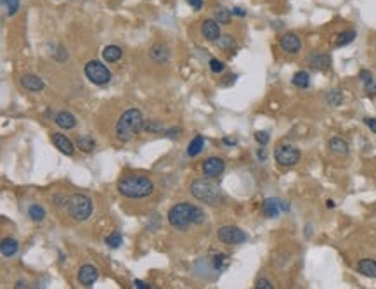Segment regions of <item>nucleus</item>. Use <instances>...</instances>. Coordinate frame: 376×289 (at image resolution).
<instances>
[{
	"instance_id": "f257e3e1",
	"label": "nucleus",
	"mask_w": 376,
	"mask_h": 289,
	"mask_svg": "<svg viewBox=\"0 0 376 289\" xmlns=\"http://www.w3.org/2000/svg\"><path fill=\"white\" fill-rule=\"evenodd\" d=\"M206 218L205 211L198 206H192L189 203H179L170 208L168 211V222L172 227L179 229V231H188L189 225L203 224Z\"/></svg>"
},
{
	"instance_id": "f03ea898",
	"label": "nucleus",
	"mask_w": 376,
	"mask_h": 289,
	"mask_svg": "<svg viewBox=\"0 0 376 289\" xmlns=\"http://www.w3.org/2000/svg\"><path fill=\"white\" fill-rule=\"evenodd\" d=\"M144 126V116L139 109H126L124 115L118 118L117 126H115V133L122 142H128L132 140L137 133L142 130Z\"/></svg>"
},
{
	"instance_id": "7ed1b4c3",
	"label": "nucleus",
	"mask_w": 376,
	"mask_h": 289,
	"mask_svg": "<svg viewBox=\"0 0 376 289\" xmlns=\"http://www.w3.org/2000/svg\"><path fill=\"white\" fill-rule=\"evenodd\" d=\"M118 191L122 196L130 197V199H140L149 194H153L154 185L147 177L142 175H125L118 182Z\"/></svg>"
},
{
	"instance_id": "20e7f679",
	"label": "nucleus",
	"mask_w": 376,
	"mask_h": 289,
	"mask_svg": "<svg viewBox=\"0 0 376 289\" xmlns=\"http://www.w3.org/2000/svg\"><path fill=\"white\" fill-rule=\"evenodd\" d=\"M191 192L196 199L203 201V203L206 204H212V206L220 204L224 199L222 194H220V189L217 187L215 184H212L210 180H206V178H198V180L192 182Z\"/></svg>"
},
{
	"instance_id": "39448f33",
	"label": "nucleus",
	"mask_w": 376,
	"mask_h": 289,
	"mask_svg": "<svg viewBox=\"0 0 376 289\" xmlns=\"http://www.w3.org/2000/svg\"><path fill=\"white\" fill-rule=\"evenodd\" d=\"M68 211L73 220L76 222L87 220L94 211L92 199L89 196H85V194H73L68 199Z\"/></svg>"
},
{
	"instance_id": "423d86ee",
	"label": "nucleus",
	"mask_w": 376,
	"mask_h": 289,
	"mask_svg": "<svg viewBox=\"0 0 376 289\" xmlns=\"http://www.w3.org/2000/svg\"><path fill=\"white\" fill-rule=\"evenodd\" d=\"M85 75L96 85H106L111 80V71L101 61H89L85 64Z\"/></svg>"
},
{
	"instance_id": "0eeeda50",
	"label": "nucleus",
	"mask_w": 376,
	"mask_h": 289,
	"mask_svg": "<svg viewBox=\"0 0 376 289\" xmlns=\"http://www.w3.org/2000/svg\"><path fill=\"white\" fill-rule=\"evenodd\" d=\"M274 158H276L277 165H281V167H295L300 161V151L295 146H290V144H281L274 151Z\"/></svg>"
},
{
	"instance_id": "6e6552de",
	"label": "nucleus",
	"mask_w": 376,
	"mask_h": 289,
	"mask_svg": "<svg viewBox=\"0 0 376 289\" xmlns=\"http://www.w3.org/2000/svg\"><path fill=\"white\" fill-rule=\"evenodd\" d=\"M219 239L224 242V244L234 246V244H243L248 237L240 227H234V225H224V227L219 231Z\"/></svg>"
},
{
	"instance_id": "1a4fd4ad",
	"label": "nucleus",
	"mask_w": 376,
	"mask_h": 289,
	"mask_svg": "<svg viewBox=\"0 0 376 289\" xmlns=\"http://www.w3.org/2000/svg\"><path fill=\"white\" fill-rule=\"evenodd\" d=\"M290 210V204L286 201L276 199V197H267L262 203V211L267 218H276L281 211H288Z\"/></svg>"
},
{
	"instance_id": "9d476101",
	"label": "nucleus",
	"mask_w": 376,
	"mask_h": 289,
	"mask_svg": "<svg viewBox=\"0 0 376 289\" xmlns=\"http://www.w3.org/2000/svg\"><path fill=\"white\" fill-rule=\"evenodd\" d=\"M279 45L286 54H298L302 49V40L295 33H284L279 38Z\"/></svg>"
},
{
	"instance_id": "9b49d317",
	"label": "nucleus",
	"mask_w": 376,
	"mask_h": 289,
	"mask_svg": "<svg viewBox=\"0 0 376 289\" xmlns=\"http://www.w3.org/2000/svg\"><path fill=\"white\" fill-rule=\"evenodd\" d=\"M226 170V163L220 158H208V160L203 163V173L206 175L208 178H215L219 175L224 173Z\"/></svg>"
},
{
	"instance_id": "f8f14e48",
	"label": "nucleus",
	"mask_w": 376,
	"mask_h": 289,
	"mask_svg": "<svg viewBox=\"0 0 376 289\" xmlns=\"http://www.w3.org/2000/svg\"><path fill=\"white\" fill-rule=\"evenodd\" d=\"M99 277V270L96 269L94 265H83L80 267L78 270V283L85 288H90Z\"/></svg>"
},
{
	"instance_id": "ddd939ff",
	"label": "nucleus",
	"mask_w": 376,
	"mask_h": 289,
	"mask_svg": "<svg viewBox=\"0 0 376 289\" xmlns=\"http://www.w3.org/2000/svg\"><path fill=\"white\" fill-rule=\"evenodd\" d=\"M201 33L208 42H215L220 38V28L215 19H206L201 24Z\"/></svg>"
},
{
	"instance_id": "4468645a",
	"label": "nucleus",
	"mask_w": 376,
	"mask_h": 289,
	"mask_svg": "<svg viewBox=\"0 0 376 289\" xmlns=\"http://www.w3.org/2000/svg\"><path fill=\"white\" fill-rule=\"evenodd\" d=\"M52 142H54V146L58 147L61 153H64L66 156H71V154L75 153L73 142L64 135V133H54V135H52Z\"/></svg>"
},
{
	"instance_id": "2eb2a0df",
	"label": "nucleus",
	"mask_w": 376,
	"mask_h": 289,
	"mask_svg": "<svg viewBox=\"0 0 376 289\" xmlns=\"http://www.w3.org/2000/svg\"><path fill=\"white\" fill-rule=\"evenodd\" d=\"M21 85H23V89L30 90V92H38V90L44 89L45 83L37 75H24L21 76Z\"/></svg>"
},
{
	"instance_id": "dca6fc26",
	"label": "nucleus",
	"mask_w": 376,
	"mask_h": 289,
	"mask_svg": "<svg viewBox=\"0 0 376 289\" xmlns=\"http://www.w3.org/2000/svg\"><path fill=\"white\" fill-rule=\"evenodd\" d=\"M309 62L314 69H328L329 64H331V58L328 54H322V52H314V54L309 58Z\"/></svg>"
},
{
	"instance_id": "f3484780",
	"label": "nucleus",
	"mask_w": 376,
	"mask_h": 289,
	"mask_svg": "<svg viewBox=\"0 0 376 289\" xmlns=\"http://www.w3.org/2000/svg\"><path fill=\"white\" fill-rule=\"evenodd\" d=\"M56 125L61 126V128H64V130H69V128H75L76 126V119L71 113L61 111L56 115Z\"/></svg>"
},
{
	"instance_id": "a211bd4d",
	"label": "nucleus",
	"mask_w": 376,
	"mask_h": 289,
	"mask_svg": "<svg viewBox=\"0 0 376 289\" xmlns=\"http://www.w3.org/2000/svg\"><path fill=\"white\" fill-rule=\"evenodd\" d=\"M357 270H359L363 276L371 277V279H376V262L370 258H364L357 263Z\"/></svg>"
},
{
	"instance_id": "6ab92c4d",
	"label": "nucleus",
	"mask_w": 376,
	"mask_h": 289,
	"mask_svg": "<svg viewBox=\"0 0 376 289\" xmlns=\"http://www.w3.org/2000/svg\"><path fill=\"white\" fill-rule=\"evenodd\" d=\"M329 149H331V153L338 154V156H345V154H349V144L345 142L343 139H340V137H333V139H329Z\"/></svg>"
},
{
	"instance_id": "aec40b11",
	"label": "nucleus",
	"mask_w": 376,
	"mask_h": 289,
	"mask_svg": "<svg viewBox=\"0 0 376 289\" xmlns=\"http://www.w3.org/2000/svg\"><path fill=\"white\" fill-rule=\"evenodd\" d=\"M122 56H124V51H122L118 45H108V47H104V51H103V59L106 62L120 61Z\"/></svg>"
},
{
	"instance_id": "412c9836",
	"label": "nucleus",
	"mask_w": 376,
	"mask_h": 289,
	"mask_svg": "<svg viewBox=\"0 0 376 289\" xmlns=\"http://www.w3.org/2000/svg\"><path fill=\"white\" fill-rule=\"evenodd\" d=\"M17 248H19V244L12 237H5L2 241V244H0V251H2V256H5V258H10L12 255H16Z\"/></svg>"
},
{
	"instance_id": "4be33fe9",
	"label": "nucleus",
	"mask_w": 376,
	"mask_h": 289,
	"mask_svg": "<svg viewBox=\"0 0 376 289\" xmlns=\"http://www.w3.org/2000/svg\"><path fill=\"white\" fill-rule=\"evenodd\" d=\"M149 56L153 61L156 62H167L168 61V49L165 47V45H153L149 51Z\"/></svg>"
},
{
	"instance_id": "5701e85b",
	"label": "nucleus",
	"mask_w": 376,
	"mask_h": 289,
	"mask_svg": "<svg viewBox=\"0 0 376 289\" xmlns=\"http://www.w3.org/2000/svg\"><path fill=\"white\" fill-rule=\"evenodd\" d=\"M203 146H205V139H203L201 135H196L194 139L189 142V147H188V154L191 158L198 156L199 153L203 151Z\"/></svg>"
},
{
	"instance_id": "b1692460",
	"label": "nucleus",
	"mask_w": 376,
	"mask_h": 289,
	"mask_svg": "<svg viewBox=\"0 0 376 289\" xmlns=\"http://www.w3.org/2000/svg\"><path fill=\"white\" fill-rule=\"evenodd\" d=\"M293 85L298 87V89H307L309 85H311V76H309L307 71H297L293 75Z\"/></svg>"
},
{
	"instance_id": "393cba45",
	"label": "nucleus",
	"mask_w": 376,
	"mask_h": 289,
	"mask_svg": "<svg viewBox=\"0 0 376 289\" xmlns=\"http://www.w3.org/2000/svg\"><path fill=\"white\" fill-rule=\"evenodd\" d=\"M356 37H357V33L354 30H347V31H342V33L336 37V47H343V45H349V44H352L354 40H356Z\"/></svg>"
},
{
	"instance_id": "a878e982",
	"label": "nucleus",
	"mask_w": 376,
	"mask_h": 289,
	"mask_svg": "<svg viewBox=\"0 0 376 289\" xmlns=\"http://www.w3.org/2000/svg\"><path fill=\"white\" fill-rule=\"evenodd\" d=\"M76 146H78V149L83 151V153H90V151L94 149V146H96V142L92 140V137L82 135L76 139Z\"/></svg>"
},
{
	"instance_id": "bb28decb",
	"label": "nucleus",
	"mask_w": 376,
	"mask_h": 289,
	"mask_svg": "<svg viewBox=\"0 0 376 289\" xmlns=\"http://www.w3.org/2000/svg\"><path fill=\"white\" fill-rule=\"evenodd\" d=\"M231 10L226 9V7H215V21L220 24H229L231 23Z\"/></svg>"
},
{
	"instance_id": "cd10ccee",
	"label": "nucleus",
	"mask_w": 376,
	"mask_h": 289,
	"mask_svg": "<svg viewBox=\"0 0 376 289\" xmlns=\"http://www.w3.org/2000/svg\"><path fill=\"white\" fill-rule=\"evenodd\" d=\"M217 47H220L222 51H231V49L236 47V40H234L231 35H222L219 40H215Z\"/></svg>"
},
{
	"instance_id": "c85d7f7f",
	"label": "nucleus",
	"mask_w": 376,
	"mask_h": 289,
	"mask_svg": "<svg viewBox=\"0 0 376 289\" xmlns=\"http://www.w3.org/2000/svg\"><path fill=\"white\" fill-rule=\"evenodd\" d=\"M28 215L33 222H42L45 218V210L40 204H31L30 210H28Z\"/></svg>"
},
{
	"instance_id": "c756f323",
	"label": "nucleus",
	"mask_w": 376,
	"mask_h": 289,
	"mask_svg": "<svg viewBox=\"0 0 376 289\" xmlns=\"http://www.w3.org/2000/svg\"><path fill=\"white\" fill-rule=\"evenodd\" d=\"M3 2V9H5L7 16H14V14L19 10V0H2Z\"/></svg>"
},
{
	"instance_id": "7c9ffc66",
	"label": "nucleus",
	"mask_w": 376,
	"mask_h": 289,
	"mask_svg": "<svg viewBox=\"0 0 376 289\" xmlns=\"http://www.w3.org/2000/svg\"><path fill=\"white\" fill-rule=\"evenodd\" d=\"M326 101H328L331 106H340L343 101V96L340 90H331V92H328V96H326Z\"/></svg>"
},
{
	"instance_id": "2f4dec72",
	"label": "nucleus",
	"mask_w": 376,
	"mask_h": 289,
	"mask_svg": "<svg viewBox=\"0 0 376 289\" xmlns=\"http://www.w3.org/2000/svg\"><path fill=\"white\" fill-rule=\"evenodd\" d=\"M122 241H124V237H122L120 232H113V234H110L106 237V244L110 246V248H118V246L122 244Z\"/></svg>"
},
{
	"instance_id": "473e14b6",
	"label": "nucleus",
	"mask_w": 376,
	"mask_h": 289,
	"mask_svg": "<svg viewBox=\"0 0 376 289\" xmlns=\"http://www.w3.org/2000/svg\"><path fill=\"white\" fill-rule=\"evenodd\" d=\"M213 262H215V269L217 270H224L227 267V263H229V260H227L226 255H217Z\"/></svg>"
},
{
	"instance_id": "72a5a7b5",
	"label": "nucleus",
	"mask_w": 376,
	"mask_h": 289,
	"mask_svg": "<svg viewBox=\"0 0 376 289\" xmlns=\"http://www.w3.org/2000/svg\"><path fill=\"white\" fill-rule=\"evenodd\" d=\"M224 62L219 61V59H210V69H212L213 73H222L224 71Z\"/></svg>"
},
{
	"instance_id": "f704fd0d",
	"label": "nucleus",
	"mask_w": 376,
	"mask_h": 289,
	"mask_svg": "<svg viewBox=\"0 0 376 289\" xmlns=\"http://www.w3.org/2000/svg\"><path fill=\"white\" fill-rule=\"evenodd\" d=\"M255 139H256V142H258L260 146H267L270 137H269V133L267 132H262V130H260V132L255 133Z\"/></svg>"
},
{
	"instance_id": "c9c22d12",
	"label": "nucleus",
	"mask_w": 376,
	"mask_h": 289,
	"mask_svg": "<svg viewBox=\"0 0 376 289\" xmlns=\"http://www.w3.org/2000/svg\"><path fill=\"white\" fill-rule=\"evenodd\" d=\"M364 89H366V94L370 97H376V82H375V78H371L370 82L364 83Z\"/></svg>"
},
{
	"instance_id": "e433bc0d",
	"label": "nucleus",
	"mask_w": 376,
	"mask_h": 289,
	"mask_svg": "<svg viewBox=\"0 0 376 289\" xmlns=\"http://www.w3.org/2000/svg\"><path fill=\"white\" fill-rule=\"evenodd\" d=\"M255 288L256 289H272L274 286H272V283L270 281H267V279H258L255 283Z\"/></svg>"
},
{
	"instance_id": "4c0bfd02",
	"label": "nucleus",
	"mask_w": 376,
	"mask_h": 289,
	"mask_svg": "<svg viewBox=\"0 0 376 289\" xmlns=\"http://www.w3.org/2000/svg\"><path fill=\"white\" fill-rule=\"evenodd\" d=\"M359 78L363 83L370 82L371 78H373V75H371V71H368V69H363V71H359Z\"/></svg>"
},
{
	"instance_id": "58836bf2",
	"label": "nucleus",
	"mask_w": 376,
	"mask_h": 289,
	"mask_svg": "<svg viewBox=\"0 0 376 289\" xmlns=\"http://www.w3.org/2000/svg\"><path fill=\"white\" fill-rule=\"evenodd\" d=\"M186 2H188L194 10H199L203 7V0H186Z\"/></svg>"
},
{
	"instance_id": "ea45409f",
	"label": "nucleus",
	"mask_w": 376,
	"mask_h": 289,
	"mask_svg": "<svg viewBox=\"0 0 376 289\" xmlns=\"http://www.w3.org/2000/svg\"><path fill=\"white\" fill-rule=\"evenodd\" d=\"M364 123L373 130V133H376V118H364Z\"/></svg>"
},
{
	"instance_id": "a19ab883",
	"label": "nucleus",
	"mask_w": 376,
	"mask_h": 289,
	"mask_svg": "<svg viewBox=\"0 0 376 289\" xmlns=\"http://www.w3.org/2000/svg\"><path fill=\"white\" fill-rule=\"evenodd\" d=\"M231 12H233L234 16H240V17H245V16H247V10L241 9V7H234V9H231Z\"/></svg>"
},
{
	"instance_id": "79ce46f5",
	"label": "nucleus",
	"mask_w": 376,
	"mask_h": 289,
	"mask_svg": "<svg viewBox=\"0 0 376 289\" xmlns=\"http://www.w3.org/2000/svg\"><path fill=\"white\" fill-rule=\"evenodd\" d=\"M133 284H135V288H139V289H149V288H151L149 284L142 283V281H139V279H135V281H133Z\"/></svg>"
},
{
	"instance_id": "37998d69",
	"label": "nucleus",
	"mask_w": 376,
	"mask_h": 289,
	"mask_svg": "<svg viewBox=\"0 0 376 289\" xmlns=\"http://www.w3.org/2000/svg\"><path fill=\"white\" fill-rule=\"evenodd\" d=\"M256 156H258V160H260V161H265V160H267V153H265V149H263V147H262V149L256 151Z\"/></svg>"
},
{
	"instance_id": "c03bdc74",
	"label": "nucleus",
	"mask_w": 376,
	"mask_h": 289,
	"mask_svg": "<svg viewBox=\"0 0 376 289\" xmlns=\"http://www.w3.org/2000/svg\"><path fill=\"white\" fill-rule=\"evenodd\" d=\"M179 132H181V130H179V128H172V130H168V137H170V139H177V137H179Z\"/></svg>"
},
{
	"instance_id": "a18cd8bd",
	"label": "nucleus",
	"mask_w": 376,
	"mask_h": 289,
	"mask_svg": "<svg viewBox=\"0 0 376 289\" xmlns=\"http://www.w3.org/2000/svg\"><path fill=\"white\" fill-rule=\"evenodd\" d=\"M224 144H227V146H229V144H236V140H233V139H229V137H226V139H224Z\"/></svg>"
},
{
	"instance_id": "49530a36",
	"label": "nucleus",
	"mask_w": 376,
	"mask_h": 289,
	"mask_svg": "<svg viewBox=\"0 0 376 289\" xmlns=\"http://www.w3.org/2000/svg\"><path fill=\"white\" fill-rule=\"evenodd\" d=\"M14 288L19 289V288H28V286H26V283H21V281H19V283H16V286H14Z\"/></svg>"
},
{
	"instance_id": "de8ad7c7",
	"label": "nucleus",
	"mask_w": 376,
	"mask_h": 289,
	"mask_svg": "<svg viewBox=\"0 0 376 289\" xmlns=\"http://www.w3.org/2000/svg\"><path fill=\"white\" fill-rule=\"evenodd\" d=\"M326 206H328V208H335V201H331V199H329L328 203H326Z\"/></svg>"
}]
</instances>
